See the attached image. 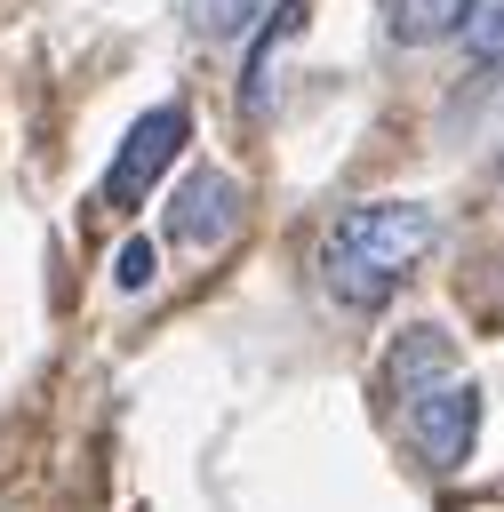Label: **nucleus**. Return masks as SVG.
I'll return each mask as SVG.
<instances>
[{
  "mask_svg": "<svg viewBox=\"0 0 504 512\" xmlns=\"http://www.w3.org/2000/svg\"><path fill=\"white\" fill-rule=\"evenodd\" d=\"M432 208L424 200H360L352 216H336L328 248H320V280L344 304H384L424 256H432Z\"/></svg>",
  "mask_w": 504,
  "mask_h": 512,
  "instance_id": "1",
  "label": "nucleus"
},
{
  "mask_svg": "<svg viewBox=\"0 0 504 512\" xmlns=\"http://www.w3.org/2000/svg\"><path fill=\"white\" fill-rule=\"evenodd\" d=\"M400 424H408V440H416L432 464H464V456H472V432H480V384H472V376L424 384V392H408Z\"/></svg>",
  "mask_w": 504,
  "mask_h": 512,
  "instance_id": "2",
  "label": "nucleus"
},
{
  "mask_svg": "<svg viewBox=\"0 0 504 512\" xmlns=\"http://www.w3.org/2000/svg\"><path fill=\"white\" fill-rule=\"evenodd\" d=\"M184 104H152L128 136H120V152H112V168H104V200L112 208H136L152 184H160V168L176 160V144H184Z\"/></svg>",
  "mask_w": 504,
  "mask_h": 512,
  "instance_id": "3",
  "label": "nucleus"
},
{
  "mask_svg": "<svg viewBox=\"0 0 504 512\" xmlns=\"http://www.w3.org/2000/svg\"><path fill=\"white\" fill-rule=\"evenodd\" d=\"M240 232V184L224 168H192L168 200V240L176 248H224Z\"/></svg>",
  "mask_w": 504,
  "mask_h": 512,
  "instance_id": "4",
  "label": "nucleus"
},
{
  "mask_svg": "<svg viewBox=\"0 0 504 512\" xmlns=\"http://www.w3.org/2000/svg\"><path fill=\"white\" fill-rule=\"evenodd\" d=\"M384 376H392V392H424V384H448V376H456V344H448V328H408V336L392 344Z\"/></svg>",
  "mask_w": 504,
  "mask_h": 512,
  "instance_id": "5",
  "label": "nucleus"
},
{
  "mask_svg": "<svg viewBox=\"0 0 504 512\" xmlns=\"http://www.w3.org/2000/svg\"><path fill=\"white\" fill-rule=\"evenodd\" d=\"M304 24V0H280V24L256 40V56H248V72H240V112H264V96H272V56H280V40Z\"/></svg>",
  "mask_w": 504,
  "mask_h": 512,
  "instance_id": "6",
  "label": "nucleus"
},
{
  "mask_svg": "<svg viewBox=\"0 0 504 512\" xmlns=\"http://www.w3.org/2000/svg\"><path fill=\"white\" fill-rule=\"evenodd\" d=\"M456 16H464V0H392V40L424 48V40L456 32Z\"/></svg>",
  "mask_w": 504,
  "mask_h": 512,
  "instance_id": "7",
  "label": "nucleus"
},
{
  "mask_svg": "<svg viewBox=\"0 0 504 512\" xmlns=\"http://www.w3.org/2000/svg\"><path fill=\"white\" fill-rule=\"evenodd\" d=\"M456 32H464V48H472L480 64H504V0H464Z\"/></svg>",
  "mask_w": 504,
  "mask_h": 512,
  "instance_id": "8",
  "label": "nucleus"
},
{
  "mask_svg": "<svg viewBox=\"0 0 504 512\" xmlns=\"http://www.w3.org/2000/svg\"><path fill=\"white\" fill-rule=\"evenodd\" d=\"M192 8V32H208V40H224V32H240L264 0H184Z\"/></svg>",
  "mask_w": 504,
  "mask_h": 512,
  "instance_id": "9",
  "label": "nucleus"
},
{
  "mask_svg": "<svg viewBox=\"0 0 504 512\" xmlns=\"http://www.w3.org/2000/svg\"><path fill=\"white\" fill-rule=\"evenodd\" d=\"M152 272H160V248H152V240H128V248H120V264H112V280H120V288H152Z\"/></svg>",
  "mask_w": 504,
  "mask_h": 512,
  "instance_id": "10",
  "label": "nucleus"
}]
</instances>
